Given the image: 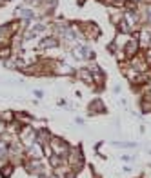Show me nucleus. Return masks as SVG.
<instances>
[{"mask_svg":"<svg viewBox=\"0 0 151 178\" xmlns=\"http://www.w3.org/2000/svg\"><path fill=\"white\" fill-rule=\"evenodd\" d=\"M42 46H44V47H51V46H55V40H53V38H49V40H44Z\"/></svg>","mask_w":151,"mask_h":178,"instance_id":"nucleus-1","label":"nucleus"}]
</instances>
